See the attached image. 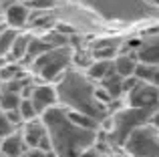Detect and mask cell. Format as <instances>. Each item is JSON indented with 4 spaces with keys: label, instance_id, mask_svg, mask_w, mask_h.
<instances>
[{
    "label": "cell",
    "instance_id": "cell-8",
    "mask_svg": "<svg viewBox=\"0 0 159 157\" xmlns=\"http://www.w3.org/2000/svg\"><path fill=\"white\" fill-rule=\"evenodd\" d=\"M135 56L139 63L159 65V34H149L137 44Z\"/></svg>",
    "mask_w": 159,
    "mask_h": 157
},
{
    "label": "cell",
    "instance_id": "cell-6",
    "mask_svg": "<svg viewBox=\"0 0 159 157\" xmlns=\"http://www.w3.org/2000/svg\"><path fill=\"white\" fill-rule=\"evenodd\" d=\"M127 105L141 107V109H157L159 107V87H155L153 83L139 81L127 93Z\"/></svg>",
    "mask_w": 159,
    "mask_h": 157
},
{
    "label": "cell",
    "instance_id": "cell-35",
    "mask_svg": "<svg viewBox=\"0 0 159 157\" xmlns=\"http://www.w3.org/2000/svg\"><path fill=\"white\" fill-rule=\"evenodd\" d=\"M0 14H2V10H0Z\"/></svg>",
    "mask_w": 159,
    "mask_h": 157
},
{
    "label": "cell",
    "instance_id": "cell-19",
    "mask_svg": "<svg viewBox=\"0 0 159 157\" xmlns=\"http://www.w3.org/2000/svg\"><path fill=\"white\" fill-rule=\"evenodd\" d=\"M16 36H18V30L12 28V26H6L2 32H0V56H6L8 52H10Z\"/></svg>",
    "mask_w": 159,
    "mask_h": 157
},
{
    "label": "cell",
    "instance_id": "cell-5",
    "mask_svg": "<svg viewBox=\"0 0 159 157\" xmlns=\"http://www.w3.org/2000/svg\"><path fill=\"white\" fill-rule=\"evenodd\" d=\"M121 149L133 157H159V129L149 121L137 125L127 135Z\"/></svg>",
    "mask_w": 159,
    "mask_h": 157
},
{
    "label": "cell",
    "instance_id": "cell-22",
    "mask_svg": "<svg viewBox=\"0 0 159 157\" xmlns=\"http://www.w3.org/2000/svg\"><path fill=\"white\" fill-rule=\"evenodd\" d=\"M18 111H20V115H22L24 123L40 117L39 111H36V107H34V103L30 101V97H22V101H20V105H18Z\"/></svg>",
    "mask_w": 159,
    "mask_h": 157
},
{
    "label": "cell",
    "instance_id": "cell-23",
    "mask_svg": "<svg viewBox=\"0 0 159 157\" xmlns=\"http://www.w3.org/2000/svg\"><path fill=\"white\" fill-rule=\"evenodd\" d=\"M14 131H18V127H14L10 123V119L6 117V113L4 111H0V137H8V135H12Z\"/></svg>",
    "mask_w": 159,
    "mask_h": 157
},
{
    "label": "cell",
    "instance_id": "cell-28",
    "mask_svg": "<svg viewBox=\"0 0 159 157\" xmlns=\"http://www.w3.org/2000/svg\"><path fill=\"white\" fill-rule=\"evenodd\" d=\"M14 2H16V0H0V10H2V14H4V12H6Z\"/></svg>",
    "mask_w": 159,
    "mask_h": 157
},
{
    "label": "cell",
    "instance_id": "cell-20",
    "mask_svg": "<svg viewBox=\"0 0 159 157\" xmlns=\"http://www.w3.org/2000/svg\"><path fill=\"white\" fill-rule=\"evenodd\" d=\"M159 73V65H147V63H137V69H135V77L139 81H145V83H153V78L157 77Z\"/></svg>",
    "mask_w": 159,
    "mask_h": 157
},
{
    "label": "cell",
    "instance_id": "cell-24",
    "mask_svg": "<svg viewBox=\"0 0 159 157\" xmlns=\"http://www.w3.org/2000/svg\"><path fill=\"white\" fill-rule=\"evenodd\" d=\"M28 8H34V10H47V8L54 6V0H24Z\"/></svg>",
    "mask_w": 159,
    "mask_h": 157
},
{
    "label": "cell",
    "instance_id": "cell-30",
    "mask_svg": "<svg viewBox=\"0 0 159 157\" xmlns=\"http://www.w3.org/2000/svg\"><path fill=\"white\" fill-rule=\"evenodd\" d=\"M153 85H155V87H159V73H157V77L153 78Z\"/></svg>",
    "mask_w": 159,
    "mask_h": 157
},
{
    "label": "cell",
    "instance_id": "cell-26",
    "mask_svg": "<svg viewBox=\"0 0 159 157\" xmlns=\"http://www.w3.org/2000/svg\"><path fill=\"white\" fill-rule=\"evenodd\" d=\"M20 157H47V153H44V151H40L39 147H28V149L24 151Z\"/></svg>",
    "mask_w": 159,
    "mask_h": 157
},
{
    "label": "cell",
    "instance_id": "cell-11",
    "mask_svg": "<svg viewBox=\"0 0 159 157\" xmlns=\"http://www.w3.org/2000/svg\"><path fill=\"white\" fill-rule=\"evenodd\" d=\"M26 149L28 147H26V143H24V139H22L20 129L14 131L12 135H8V137H4L2 143H0V151H2L6 157H20Z\"/></svg>",
    "mask_w": 159,
    "mask_h": 157
},
{
    "label": "cell",
    "instance_id": "cell-17",
    "mask_svg": "<svg viewBox=\"0 0 159 157\" xmlns=\"http://www.w3.org/2000/svg\"><path fill=\"white\" fill-rule=\"evenodd\" d=\"M66 115H69V119H70L73 123H77L79 127H85V129H95V131H99V125H101V123H99L95 117H91V115H87V113H79V111H70V109H66Z\"/></svg>",
    "mask_w": 159,
    "mask_h": 157
},
{
    "label": "cell",
    "instance_id": "cell-10",
    "mask_svg": "<svg viewBox=\"0 0 159 157\" xmlns=\"http://www.w3.org/2000/svg\"><path fill=\"white\" fill-rule=\"evenodd\" d=\"M20 133H22V139L26 143V147H39L40 139L47 135V125L43 123V119L36 117L32 121H26L22 127H20Z\"/></svg>",
    "mask_w": 159,
    "mask_h": 157
},
{
    "label": "cell",
    "instance_id": "cell-15",
    "mask_svg": "<svg viewBox=\"0 0 159 157\" xmlns=\"http://www.w3.org/2000/svg\"><path fill=\"white\" fill-rule=\"evenodd\" d=\"M137 63H139V61H137V56L135 55H119V56H115V71L119 73L121 77H133L135 75V69H137Z\"/></svg>",
    "mask_w": 159,
    "mask_h": 157
},
{
    "label": "cell",
    "instance_id": "cell-7",
    "mask_svg": "<svg viewBox=\"0 0 159 157\" xmlns=\"http://www.w3.org/2000/svg\"><path fill=\"white\" fill-rule=\"evenodd\" d=\"M30 101L34 103L39 115H43L44 111L57 107L58 103V95H57V89L51 85H32V91H30Z\"/></svg>",
    "mask_w": 159,
    "mask_h": 157
},
{
    "label": "cell",
    "instance_id": "cell-12",
    "mask_svg": "<svg viewBox=\"0 0 159 157\" xmlns=\"http://www.w3.org/2000/svg\"><path fill=\"white\" fill-rule=\"evenodd\" d=\"M123 81H125V77H121L117 71L107 75L105 78H101V89L109 95L111 101H117V99H121L125 95L123 93Z\"/></svg>",
    "mask_w": 159,
    "mask_h": 157
},
{
    "label": "cell",
    "instance_id": "cell-4",
    "mask_svg": "<svg viewBox=\"0 0 159 157\" xmlns=\"http://www.w3.org/2000/svg\"><path fill=\"white\" fill-rule=\"evenodd\" d=\"M70 61H73V51H70V47L65 44V47H54L51 51L43 52L40 56H36L30 63L32 65L30 69L39 78L51 83V81H58L65 75Z\"/></svg>",
    "mask_w": 159,
    "mask_h": 157
},
{
    "label": "cell",
    "instance_id": "cell-14",
    "mask_svg": "<svg viewBox=\"0 0 159 157\" xmlns=\"http://www.w3.org/2000/svg\"><path fill=\"white\" fill-rule=\"evenodd\" d=\"M111 73H115V59H95V63L89 67L87 75L95 81H101Z\"/></svg>",
    "mask_w": 159,
    "mask_h": 157
},
{
    "label": "cell",
    "instance_id": "cell-2",
    "mask_svg": "<svg viewBox=\"0 0 159 157\" xmlns=\"http://www.w3.org/2000/svg\"><path fill=\"white\" fill-rule=\"evenodd\" d=\"M57 95L62 107L70 111H79V113H87L95 117L103 125V121L109 117L107 105L99 101L97 97V87H95L93 78L89 75H81V73H65L58 78L57 85Z\"/></svg>",
    "mask_w": 159,
    "mask_h": 157
},
{
    "label": "cell",
    "instance_id": "cell-32",
    "mask_svg": "<svg viewBox=\"0 0 159 157\" xmlns=\"http://www.w3.org/2000/svg\"><path fill=\"white\" fill-rule=\"evenodd\" d=\"M4 28H6V26H2V24H0V32H2V30H4Z\"/></svg>",
    "mask_w": 159,
    "mask_h": 157
},
{
    "label": "cell",
    "instance_id": "cell-31",
    "mask_svg": "<svg viewBox=\"0 0 159 157\" xmlns=\"http://www.w3.org/2000/svg\"><path fill=\"white\" fill-rule=\"evenodd\" d=\"M2 85H4V83H2V78H0V91H2Z\"/></svg>",
    "mask_w": 159,
    "mask_h": 157
},
{
    "label": "cell",
    "instance_id": "cell-33",
    "mask_svg": "<svg viewBox=\"0 0 159 157\" xmlns=\"http://www.w3.org/2000/svg\"><path fill=\"white\" fill-rule=\"evenodd\" d=\"M0 157H6V155H4V153H2V151H0Z\"/></svg>",
    "mask_w": 159,
    "mask_h": 157
},
{
    "label": "cell",
    "instance_id": "cell-3",
    "mask_svg": "<svg viewBox=\"0 0 159 157\" xmlns=\"http://www.w3.org/2000/svg\"><path fill=\"white\" fill-rule=\"evenodd\" d=\"M155 109H141V107H125V109L111 113L103 123H109V131H107V143L109 145H117L123 147V141L127 139V135L135 129L137 125H143L149 121L151 113Z\"/></svg>",
    "mask_w": 159,
    "mask_h": 157
},
{
    "label": "cell",
    "instance_id": "cell-16",
    "mask_svg": "<svg viewBox=\"0 0 159 157\" xmlns=\"http://www.w3.org/2000/svg\"><path fill=\"white\" fill-rule=\"evenodd\" d=\"M51 48H52V47L47 43V38H36V36H32V38H30V44H28V51H26V56H24V61H26V63H32L36 56H40L43 52L51 51Z\"/></svg>",
    "mask_w": 159,
    "mask_h": 157
},
{
    "label": "cell",
    "instance_id": "cell-13",
    "mask_svg": "<svg viewBox=\"0 0 159 157\" xmlns=\"http://www.w3.org/2000/svg\"><path fill=\"white\" fill-rule=\"evenodd\" d=\"M30 34H24V32H18V36H16L14 44H12L10 52L6 55V59L10 61V63H22L24 56H26V51H28V44H30Z\"/></svg>",
    "mask_w": 159,
    "mask_h": 157
},
{
    "label": "cell",
    "instance_id": "cell-27",
    "mask_svg": "<svg viewBox=\"0 0 159 157\" xmlns=\"http://www.w3.org/2000/svg\"><path fill=\"white\" fill-rule=\"evenodd\" d=\"M149 123H151L153 127H157V129H159V107L151 113V117H149Z\"/></svg>",
    "mask_w": 159,
    "mask_h": 157
},
{
    "label": "cell",
    "instance_id": "cell-21",
    "mask_svg": "<svg viewBox=\"0 0 159 157\" xmlns=\"http://www.w3.org/2000/svg\"><path fill=\"white\" fill-rule=\"evenodd\" d=\"M24 71L22 67H18V63H4L2 67H0V78H2V83L10 81V78H16V77H22Z\"/></svg>",
    "mask_w": 159,
    "mask_h": 157
},
{
    "label": "cell",
    "instance_id": "cell-29",
    "mask_svg": "<svg viewBox=\"0 0 159 157\" xmlns=\"http://www.w3.org/2000/svg\"><path fill=\"white\" fill-rule=\"evenodd\" d=\"M111 157H133V155H129L127 151H121V153H115V155H111Z\"/></svg>",
    "mask_w": 159,
    "mask_h": 157
},
{
    "label": "cell",
    "instance_id": "cell-18",
    "mask_svg": "<svg viewBox=\"0 0 159 157\" xmlns=\"http://www.w3.org/2000/svg\"><path fill=\"white\" fill-rule=\"evenodd\" d=\"M20 101H22V95L20 93H14V91H8L2 87V91H0V111L18 109Z\"/></svg>",
    "mask_w": 159,
    "mask_h": 157
},
{
    "label": "cell",
    "instance_id": "cell-1",
    "mask_svg": "<svg viewBox=\"0 0 159 157\" xmlns=\"http://www.w3.org/2000/svg\"><path fill=\"white\" fill-rule=\"evenodd\" d=\"M40 119L47 125L48 137L52 141V151L57 157H79L83 149L99 141V131L79 127L69 119L66 109L62 107H52L44 111Z\"/></svg>",
    "mask_w": 159,
    "mask_h": 157
},
{
    "label": "cell",
    "instance_id": "cell-9",
    "mask_svg": "<svg viewBox=\"0 0 159 157\" xmlns=\"http://www.w3.org/2000/svg\"><path fill=\"white\" fill-rule=\"evenodd\" d=\"M4 22H6V26H12V28H16V30L24 28L30 22V8H28L26 4L16 0V2L4 12Z\"/></svg>",
    "mask_w": 159,
    "mask_h": 157
},
{
    "label": "cell",
    "instance_id": "cell-25",
    "mask_svg": "<svg viewBox=\"0 0 159 157\" xmlns=\"http://www.w3.org/2000/svg\"><path fill=\"white\" fill-rule=\"evenodd\" d=\"M115 52H117L115 48H99V51L93 52V56H95V59H113Z\"/></svg>",
    "mask_w": 159,
    "mask_h": 157
},
{
    "label": "cell",
    "instance_id": "cell-34",
    "mask_svg": "<svg viewBox=\"0 0 159 157\" xmlns=\"http://www.w3.org/2000/svg\"><path fill=\"white\" fill-rule=\"evenodd\" d=\"M0 143H2V137H0Z\"/></svg>",
    "mask_w": 159,
    "mask_h": 157
}]
</instances>
